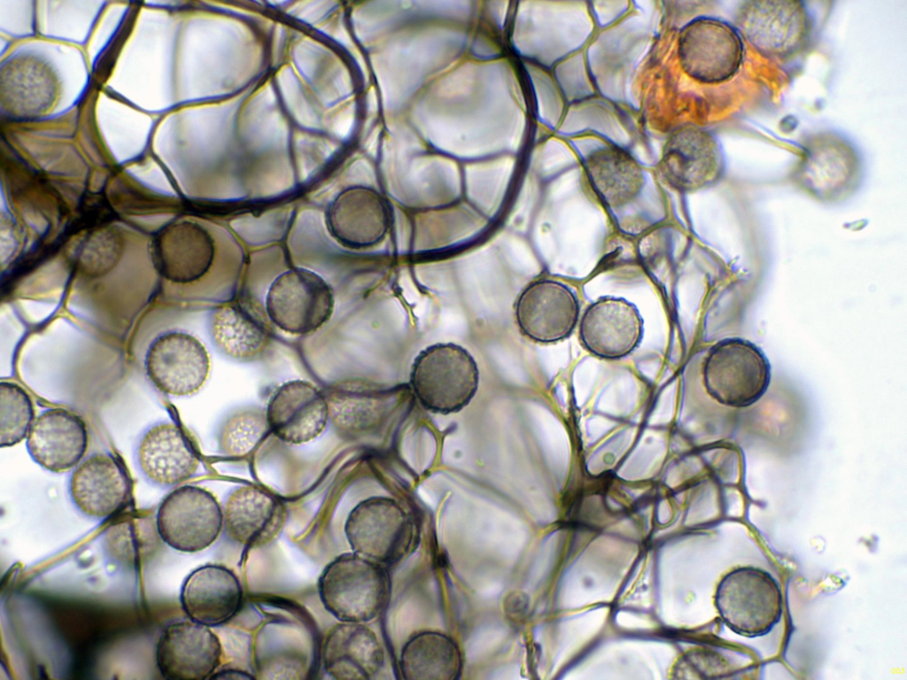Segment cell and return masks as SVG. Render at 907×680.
<instances>
[{
	"label": "cell",
	"instance_id": "cell-8",
	"mask_svg": "<svg viewBox=\"0 0 907 680\" xmlns=\"http://www.w3.org/2000/svg\"><path fill=\"white\" fill-rule=\"evenodd\" d=\"M725 165L717 137L704 128L684 124L666 138L657 169L671 189L693 193L715 185L724 174Z\"/></svg>",
	"mask_w": 907,
	"mask_h": 680
},
{
	"label": "cell",
	"instance_id": "cell-4",
	"mask_svg": "<svg viewBox=\"0 0 907 680\" xmlns=\"http://www.w3.org/2000/svg\"><path fill=\"white\" fill-rule=\"evenodd\" d=\"M715 603L724 622L747 638L769 633L783 613L778 582L765 570L749 566L734 568L722 578Z\"/></svg>",
	"mask_w": 907,
	"mask_h": 680
},
{
	"label": "cell",
	"instance_id": "cell-10",
	"mask_svg": "<svg viewBox=\"0 0 907 680\" xmlns=\"http://www.w3.org/2000/svg\"><path fill=\"white\" fill-rule=\"evenodd\" d=\"M222 525L223 512L216 498L195 485L174 489L162 499L156 514L160 538L182 552H197L210 546Z\"/></svg>",
	"mask_w": 907,
	"mask_h": 680
},
{
	"label": "cell",
	"instance_id": "cell-22",
	"mask_svg": "<svg viewBox=\"0 0 907 680\" xmlns=\"http://www.w3.org/2000/svg\"><path fill=\"white\" fill-rule=\"evenodd\" d=\"M266 414L274 436L285 443L300 444L323 431L329 408L324 393L317 387L307 381L293 380L274 392Z\"/></svg>",
	"mask_w": 907,
	"mask_h": 680
},
{
	"label": "cell",
	"instance_id": "cell-18",
	"mask_svg": "<svg viewBox=\"0 0 907 680\" xmlns=\"http://www.w3.org/2000/svg\"><path fill=\"white\" fill-rule=\"evenodd\" d=\"M392 221L389 202L376 189L364 186L342 191L325 216L329 235L342 246L354 250L381 243Z\"/></svg>",
	"mask_w": 907,
	"mask_h": 680
},
{
	"label": "cell",
	"instance_id": "cell-17",
	"mask_svg": "<svg viewBox=\"0 0 907 680\" xmlns=\"http://www.w3.org/2000/svg\"><path fill=\"white\" fill-rule=\"evenodd\" d=\"M221 653V641L210 627L189 619L164 628L155 660L165 679L205 680L215 673Z\"/></svg>",
	"mask_w": 907,
	"mask_h": 680
},
{
	"label": "cell",
	"instance_id": "cell-21",
	"mask_svg": "<svg viewBox=\"0 0 907 680\" xmlns=\"http://www.w3.org/2000/svg\"><path fill=\"white\" fill-rule=\"evenodd\" d=\"M642 318L634 305L624 298L606 297L591 304L579 322L584 348L604 359L630 354L640 343Z\"/></svg>",
	"mask_w": 907,
	"mask_h": 680
},
{
	"label": "cell",
	"instance_id": "cell-3",
	"mask_svg": "<svg viewBox=\"0 0 907 680\" xmlns=\"http://www.w3.org/2000/svg\"><path fill=\"white\" fill-rule=\"evenodd\" d=\"M742 41L763 58L787 61L810 43L812 18L802 2L746 1L733 25Z\"/></svg>",
	"mask_w": 907,
	"mask_h": 680
},
{
	"label": "cell",
	"instance_id": "cell-30",
	"mask_svg": "<svg viewBox=\"0 0 907 680\" xmlns=\"http://www.w3.org/2000/svg\"><path fill=\"white\" fill-rule=\"evenodd\" d=\"M33 401L16 382H0V446L11 447L25 439L35 421Z\"/></svg>",
	"mask_w": 907,
	"mask_h": 680
},
{
	"label": "cell",
	"instance_id": "cell-14",
	"mask_svg": "<svg viewBox=\"0 0 907 680\" xmlns=\"http://www.w3.org/2000/svg\"><path fill=\"white\" fill-rule=\"evenodd\" d=\"M134 462L150 484L173 488L190 479L200 465L190 437L174 421L164 419L145 427L136 439Z\"/></svg>",
	"mask_w": 907,
	"mask_h": 680
},
{
	"label": "cell",
	"instance_id": "cell-26",
	"mask_svg": "<svg viewBox=\"0 0 907 680\" xmlns=\"http://www.w3.org/2000/svg\"><path fill=\"white\" fill-rule=\"evenodd\" d=\"M322 661L334 679H368L381 668L383 648L376 634L361 622H341L327 633Z\"/></svg>",
	"mask_w": 907,
	"mask_h": 680
},
{
	"label": "cell",
	"instance_id": "cell-29",
	"mask_svg": "<svg viewBox=\"0 0 907 680\" xmlns=\"http://www.w3.org/2000/svg\"><path fill=\"white\" fill-rule=\"evenodd\" d=\"M271 433L266 411L246 408L228 418L220 434L221 452L231 459L250 456Z\"/></svg>",
	"mask_w": 907,
	"mask_h": 680
},
{
	"label": "cell",
	"instance_id": "cell-2",
	"mask_svg": "<svg viewBox=\"0 0 907 680\" xmlns=\"http://www.w3.org/2000/svg\"><path fill=\"white\" fill-rule=\"evenodd\" d=\"M388 591L385 570L355 552L334 559L318 582L324 607L340 622L363 623L374 619L384 609Z\"/></svg>",
	"mask_w": 907,
	"mask_h": 680
},
{
	"label": "cell",
	"instance_id": "cell-1",
	"mask_svg": "<svg viewBox=\"0 0 907 680\" xmlns=\"http://www.w3.org/2000/svg\"><path fill=\"white\" fill-rule=\"evenodd\" d=\"M409 382L423 408L433 413L450 414L461 411L475 397L479 370L464 347L438 343L415 357Z\"/></svg>",
	"mask_w": 907,
	"mask_h": 680
},
{
	"label": "cell",
	"instance_id": "cell-7",
	"mask_svg": "<svg viewBox=\"0 0 907 680\" xmlns=\"http://www.w3.org/2000/svg\"><path fill=\"white\" fill-rule=\"evenodd\" d=\"M334 308L335 294L329 283L317 273L302 267L278 275L266 296L268 318L291 335L315 332L331 318Z\"/></svg>",
	"mask_w": 907,
	"mask_h": 680
},
{
	"label": "cell",
	"instance_id": "cell-9",
	"mask_svg": "<svg viewBox=\"0 0 907 680\" xmlns=\"http://www.w3.org/2000/svg\"><path fill=\"white\" fill-rule=\"evenodd\" d=\"M212 229L196 220H177L162 228L151 243L156 269L167 282L182 286L201 283L221 262Z\"/></svg>",
	"mask_w": 907,
	"mask_h": 680
},
{
	"label": "cell",
	"instance_id": "cell-19",
	"mask_svg": "<svg viewBox=\"0 0 907 680\" xmlns=\"http://www.w3.org/2000/svg\"><path fill=\"white\" fill-rule=\"evenodd\" d=\"M273 325L260 303L240 296L224 301L212 312L209 332L214 346L225 356L252 361L269 347Z\"/></svg>",
	"mask_w": 907,
	"mask_h": 680
},
{
	"label": "cell",
	"instance_id": "cell-31",
	"mask_svg": "<svg viewBox=\"0 0 907 680\" xmlns=\"http://www.w3.org/2000/svg\"><path fill=\"white\" fill-rule=\"evenodd\" d=\"M211 678L252 679L253 677H252V676L249 675L246 672L240 671L238 669L236 670V669H233V668H229V669L221 670V671L218 672L217 674L214 673L212 676Z\"/></svg>",
	"mask_w": 907,
	"mask_h": 680
},
{
	"label": "cell",
	"instance_id": "cell-6",
	"mask_svg": "<svg viewBox=\"0 0 907 680\" xmlns=\"http://www.w3.org/2000/svg\"><path fill=\"white\" fill-rule=\"evenodd\" d=\"M708 394L721 405L742 408L759 400L771 381V365L753 343L727 338L709 352L702 369Z\"/></svg>",
	"mask_w": 907,
	"mask_h": 680
},
{
	"label": "cell",
	"instance_id": "cell-15",
	"mask_svg": "<svg viewBox=\"0 0 907 680\" xmlns=\"http://www.w3.org/2000/svg\"><path fill=\"white\" fill-rule=\"evenodd\" d=\"M519 331L528 339L552 344L566 339L579 319L576 294L562 282L541 278L530 282L515 304Z\"/></svg>",
	"mask_w": 907,
	"mask_h": 680
},
{
	"label": "cell",
	"instance_id": "cell-28",
	"mask_svg": "<svg viewBox=\"0 0 907 680\" xmlns=\"http://www.w3.org/2000/svg\"><path fill=\"white\" fill-rule=\"evenodd\" d=\"M329 418L334 427L345 434H355L371 427L378 418L377 392L357 380H344L331 384L324 392Z\"/></svg>",
	"mask_w": 907,
	"mask_h": 680
},
{
	"label": "cell",
	"instance_id": "cell-20",
	"mask_svg": "<svg viewBox=\"0 0 907 680\" xmlns=\"http://www.w3.org/2000/svg\"><path fill=\"white\" fill-rule=\"evenodd\" d=\"M88 445L83 419L62 407L43 410L26 437L27 451L33 461L54 474L73 470L85 457Z\"/></svg>",
	"mask_w": 907,
	"mask_h": 680
},
{
	"label": "cell",
	"instance_id": "cell-12",
	"mask_svg": "<svg viewBox=\"0 0 907 680\" xmlns=\"http://www.w3.org/2000/svg\"><path fill=\"white\" fill-rule=\"evenodd\" d=\"M150 382L163 394L187 397L198 392L210 372L205 345L182 329H168L149 344L143 360Z\"/></svg>",
	"mask_w": 907,
	"mask_h": 680
},
{
	"label": "cell",
	"instance_id": "cell-25",
	"mask_svg": "<svg viewBox=\"0 0 907 680\" xmlns=\"http://www.w3.org/2000/svg\"><path fill=\"white\" fill-rule=\"evenodd\" d=\"M587 188L604 205L624 207L641 193L646 182L644 170L626 149L605 144L591 151L583 162Z\"/></svg>",
	"mask_w": 907,
	"mask_h": 680
},
{
	"label": "cell",
	"instance_id": "cell-11",
	"mask_svg": "<svg viewBox=\"0 0 907 680\" xmlns=\"http://www.w3.org/2000/svg\"><path fill=\"white\" fill-rule=\"evenodd\" d=\"M861 171L860 157L849 140L835 133L819 132L804 141L794 179L814 197L836 201L854 190Z\"/></svg>",
	"mask_w": 907,
	"mask_h": 680
},
{
	"label": "cell",
	"instance_id": "cell-24",
	"mask_svg": "<svg viewBox=\"0 0 907 680\" xmlns=\"http://www.w3.org/2000/svg\"><path fill=\"white\" fill-rule=\"evenodd\" d=\"M287 518L285 504L269 491L244 485L229 497L223 524L233 541L249 547L268 544L282 530Z\"/></svg>",
	"mask_w": 907,
	"mask_h": 680
},
{
	"label": "cell",
	"instance_id": "cell-23",
	"mask_svg": "<svg viewBox=\"0 0 907 680\" xmlns=\"http://www.w3.org/2000/svg\"><path fill=\"white\" fill-rule=\"evenodd\" d=\"M180 601L190 620L214 627L228 622L237 614L243 601V589L229 568L205 565L186 577Z\"/></svg>",
	"mask_w": 907,
	"mask_h": 680
},
{
	"label": "cell",
	"instance_id": "cell-16",
	"mask_svg": "<svg viewBox=\"0 0 907 680\" xmlns=\"http://www.w3.org/2000/svg\"><path fill=\"white\" fill-rule=\"evenodd\" d=\"M66 488L72 505L81 515L103 522L126 506L131 484L124 466L115 456L95 452L70 471Z\"/></svg>",
	"mask_w": 907,
	"mask_h": 680
},
{
	"label": "cell",
	"instance_id": "cell-5",
	"mask_svg": "<svg viewBox=\"0 0 907 680\" xmlns=\"http://www.w3.org/2000/svg\"><path fill=\"white\" fill-rule=\"evenodd\" d=\"M677 58L681 71L704 85L732 80L744 60V42L735 27L709 16L693 19L679 30Z\"/></svg>",
	"mask_w": 907,
	"mask_h": 680
},
{
	"label": "cell",
	"instance_id": "cell-13",
	"mask_svg": "<svg viewBox=\"0 0 907 680\" xmlns=\"http://www.w3.org/2000/svg\"><path fill=\"white\" fill-rule=\"evenodd\" d=\"M345 533L353 552L377 563L392 562L407 550L412 525L395 500L371 497L352 509Z\"/></svg>",
	"mask_w": 907,
	"mask_h": 680
},
{
	"label": "cell",
	"instance_id": "cell-27",
	"mask_svg": "<svg viewBox=\"0 0 907 680\" xmlns=\"http://www.w3.org/2000/svg\"><path fill=\"white\" fill-rule=\"evenodd\" d=\"M400 669L407 680H454L460 676L461 657L454 640L436 631L412 637L403 647Z\"/></svg>",
	"mask_w": 907,
	"mask_h": 680
}]
</instances>
